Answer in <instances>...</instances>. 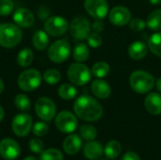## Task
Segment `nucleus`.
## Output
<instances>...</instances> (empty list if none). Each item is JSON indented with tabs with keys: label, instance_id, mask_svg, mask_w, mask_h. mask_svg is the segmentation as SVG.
Listing matches in <instances>:
<instances>
[{
	"label": "nucleus",
	"instance_id": "32",
	"mask_svg": "<svg viewBox=\"0 0 161 160\" xmlns=\"http://www.w3.org/2000/svg\"><path fill=\"white\" fill-rule=\"evenodd\" d=\"M40 160H63V156L59 150L51 148L43 151L41 154Z\"/></svg>",
	"mask_w": 161,
	"mask_h": 160
},
{
	"label": "nucleus",
	"instance_id": "9",
	"mask_svg": "<svg viewBox=\"0 0 161 160\" xmlns=\"http://www.w3.org/2000/svg\"><path fill=\"white\" fill-rule=\"evenodd\" d=\"M69 28V24L66 19L61 16H51L44 23L45 32L53 37H59L66 33Z\"/></svg>",
	"mask_w": 161,
	"mask_h": 160
},
{
	"label": "nucleus",
	"instance_id": "17",
	"mask_svg": "<svg viewBox=\"0 0 161 160\" xmlns=\"http://www.w3.org/2000/svg\"><path fill=\"white\" fill-rule=\"evenodd\" d=\"M84 156L90 160H97L101 158L104 153V148L101 143L92 141L85 144L83 148Z\"/></svg>",
	"mask_w": 161,
	"mask_h": 160
},
{
	"label": "nucleus",
	"instance_id": "38",
	"mask_svg": "<svg viewBox=\"0 0 161 160\" xmlns=\"http://www.w3.org/2000/svg\"><path fill=\"white\" fill-rule=\"evenodd\" d=\"M104 28H105V25H104L103 22H101L99 19H96V21L92 25V29L94 30V32L100 33L104 30Z\"/></svg>",
	"mask_w": 161,
	"mask_h": 160
},
{
	"label": "nucleus",
	"instance_id": "24",
	"mask_svg": "<svg viewBox=\"0 0 161 160\" xmlns=\"http://www.w3.org/2000/svg\"><path fill=\"white\" fill-rule=\"evenodd\" d=\"M89 56L90 50L85 43H78L73 51V57L75 60H76L77 62L86 61L89 58Z\"/></svg>",
	"mask_w": 161,
	"mask_h": 160
},
{
	"label": "nucleus",
	"instance_id": "19",
	"mask_svg": "<svg viewBox=\"0 0 161 160\" xmlns=\"http://www.w3.org/2000/svg\"><path fill=\"white\" fill-rule=\"evenodd\" d=\"M91 89L93 95L99 99H107L111 93L110 86L108 84V82L102 79H96L92 81Z\"/></svg>",
	"mask_w": 161,
	"mask_h": 160
},
{
	"label": "nucleus",
	"instance_id": "10",
	"mask_svg": "<svg viewBox=\"0 0 161 160\" xmlns=\"http://www.w3.org/2000/svg\"><path fill=\"white\" fill-rule=\"evenodd\" d=\"M57 128L62 133H73L77 127V119L70 111L64 110L59 112L55 121Z\"/></svg>",
	"mask_w": 161,
	"mask_h": 160
},
{
	"label": "nucleus",
	"instance_id": "41",
	"mask_svg": "<svg viewBox=\"0 0 161 160\" xmlns=\"http://www.w3.org/2000/svg\"><path fill=\"white\" fill-rule=\"evenodd\" d=\"M152 5H159L161 4V0H148Z\"/></svg>",
	"mask_w": 161,
	"mask_h": 160
},
{
	"label": "nucleus",
	"instance_id": "5",
	"mask_svg": "<svg viewBox=\"0 0 161 160\" xmlns=\"http://www.w3.org/2000/svg\"><path fill=\"white\" fill-rule=\"evenodd\" d=\"M67 75L73 84L83 86L91 80L92 72L86 65L82 64L81 62H76L70 65L67 71Z\"/></svg>",
	"mask_w": 161,
	"mask_h": 160
},
{
	"label": "nucleus",
	"instance_id": "6",
	"mask_svg": "<svg viewBox=\"0 0 161 160\" xmlns=\"http://www.w3.org/2000/svg\"><path fill=\"white\" fill-rule=\"evenodd\" d=\"M71 54L70 43L66 40H58L48 49V58L55 63L64 62Z\"/></svg>",
	"mask_w": 161,
	"mask_h": 160
},
{
	"label": "nucleus",
	"instance_id": "15",
	"mask_svg": "<svg viewBox=\"0 0 161 160\" xmlns=\"http://www.w3.org/2000/svg\"><path fill=\"white\" fill-rule=\"evenodd\" d=\"M13 21L20 27H29L34 24V14L25 8H19L13 13Z\"/></svg>",
	"mask_w": 161,
	"mask_h": 160
},
{
	"label": "nucleus",
	"instance_id": "44",
	"mask_svg": "<svg viewBox=\"0 0 161 160\" xmlns=\"http://www.w3.org/2000/svg\"><path fill=\"white\" fill-rule=\"evenodd\" d=\"M24 160H37L34 157H25Z\"/></svg>",
	"mask_w": 161,
	"mask_h": 160
},
{
	"label": "nucleus",
	"instance_id": "37",
	"mask_svg": "<svg viewBox=\"0 0 161 160\" xmlns=\"http://www.w3.org/2000/svg\"><path fill=\"white\" fill-rule=\"evenodd\" d=\"M129 26L133 31L138 32V31H142L144 29V27L146 26V23L141 18H134V19L130 20Z\"/></svg>",
	"mask_w": 161,
	"mask_h": 160
},
{
	"label": "nucleus",
	"instance_id": "25",
	"mask_svg": "<svg viewBox=\"0 0 161 160\" xmlns=\"http://www.w3.org/2000/svg\"><path fill=\"white\" fill-rule=\"evenodd\" d=\"M58 92L59 97L62 98L63 100H72L76 96L77 90L75 89V86L65 83V84H62L58 88Z\"/></svg>",
	"mask_w": 161,
	"mask_h": 160
},
{
	"label": "nucleus",
	"instance_id": "1",
	"mask_svg": "<svg viewBox=\"0 0 161 160\" xmlns=\"http://www.w3.org/2000/svg\"><path fill=\"white\" fill-rule=\"evenodd\" d=\"M75 115L83 121L96 122L103 115V108L100 103L89 95L78 97L74 104Z\"/></svg>",
	"mask_w": 161,
	"mask_h": 160
},
{
	"label": "nucleus",
	"instance_id": "26",
	"mask_svg": "<svg viewBox=\"0 0 161 160\" xmlns=\"http://www.w3.org/2000/svg\"><path fill=\"white\" fill-rule=\"evenodd\" d=\"M146 25L155 31H158L161 29V9L154 10L147 18Z\"/></svg>",
	"mask_w": 161,
	"mask_h": 160
},
{
	"label": "nucleus",
	"instance_id": "13",
	"mask_svg": "<svg viewBox=\"0 0 161 160\" xmlns=\"http://www.w3.org/2000/svg\"><path fill=\"white\" fill-rule=\"evenodd\" d=\"M21 153L19 144L12 139H4L0 141V156L7 160L17 158Z\"/></svg>",
	"mask_w": 161,
	"mask_h": 160
},
{
	"label": "nucleus",
	"instance_id": "4",
	"mask_svg": "<svg viewBox=\"0 0 161 160\" xmlns=\"http://www.w3.org/2000/svg\"><path fill=\"white\" fill-rule=\"evenodd\" d=\"M42 75L36 69H28L22 72L18 77V86L24 91H33L42 83Z\"/></svg>",
	"mask_w": 161,
	"mask_h": 160
},
{
	"label": "nucleus",
	"instance_id": "43",
	"mask_svg": "<svg viewBox=\"0 0 161 160\" xmlns=\"http://www.w3.org/2000/svg\"><path fill=\"white\" fill-rule=\"evenodd\" d=\"M4 88H5V87H4V82H3V81H2V79L0 78V94L3 92Z\"/></svg>",
	"mask_w": 161,
	"mask_h": 160
},
{
	"label": "nucleus",
	"instance_id": "3",
	"mask_svg": "<svg viewBox=\"0 0 161 160\" xmlns=\"http://www.w3.org/2000/svg\"><path fill=\"white\" fill-rule=\"evenodd\" d=\"M130 87L137 93H147L155 86V78L152 74L144 71H135L129 77Z\"/></svg>",
	"mask_w": 161,
	"mask_h": 160
},
{
	"label": "nucleus",
	"instance_id": "29",
	"mask_svg": "<svg viewBox=\"0 0 161 160\" xmlns=\"http://www.w3.org/2000/svg\"><path fill=\"white\" fill-rule=\"evenodd\" d=\"M80 136L83 140L87 141H94L97 137V130L94 126L91 124H84L79 129Z\"/></svg>",
	"mask_w": 161,
	"mask_h": 160
},
{
	"label": "nucleus",
	"instance_id": "30",
	"mask_svg": "<svg viewBox=\"0 0 161 160\" xmlns=\"http://www.w3.org/2000/svg\"><path fill=\"white\" fill-rule=\"evenodd\" d=\"M44 81L49 84V85H55L57 83L59 82L60 78H61V74L60 73L56 70V69H48L44 72L43 75H42Z\"/></svg>",
	"mask_w": 161,
	"mask_h": 160
},
{
	"label": "nucleus",
	"instance_id": "2",
	"mask_svg": "<svg viewBox=\"0 0 161 160\" xmlns=\"http://www.w3.org/2000/svg\"><path fill=\"white\" fill-rule=\"evenodd\" d=\"M23 33L16 24H0V46L4 48H13L22 41Z\"/></svg>",
	"mask_w": 161,
	"mask_h": 160
},
{
	"label": "nucleus",
	"instance_id": "39",
	"mask_svg": "<svg viewBox=\"0 0 161 160\" xmlns=\"http://www.w3.org/2000/svg\"><path fill=\"white\" fill-rule=\"evenodd\" d=\"M121 160H141V158H140V157L136 153H134V152H127V153H125L123 156V157H122Z\"/></svg>",
	"mask_w": 161,
	"mask_h": 160
},
{
	"label": "nucleus",
	"instance_id": "28",
	"mask_svg": "<svg viewBox=\"0 0 161 160\" xmlns=\"http://www.w3.org/2000/svg\"><path fill=\"white\" fill-rule=\"evenodd\" d=\"M109 73V65L105 61H98L93 64L92 68V74L97 78H103Z\"/></svg>",
	"mask_w": 161,
	"mask_h": 160
},
{
	"label": "nucleus",
	"instance_id": "35",
	"mask_svg": "<svg viewBox=\"0 0 161 160\" xmlns=\"http://www.w3.org/2000/svg\"><path fill=\"white\" fill-rule=\"evenodd\" d=\"M49 130V127L47 125V124L43 123V122H37L36 124H34L32 131L33 134L37 137H43L47 134Z\"/></svg>",
	"mask_w": 161,
	"mask_h": 160
},
{
	"label": "nucleus",
	"instance_id": "34",
	"mask_svg": "<svg viewBox=\"0 0 161 160\" xmlns=\"http://www.w3.org/2000/svg\"><path fill=\"white\" fill-rule=\"evenodd\" d=\"M28 147L30 151L34 154H42L44 150V143L42 140L38 138L31 139L28 142Z\"/></svg>",
	"mask_w": 161,
	"mask_h": 160
},
{
	"label": "nucleus",
	"instance_id": "11",
	"mask_svg": "<svg viewBox=\"0 0 161 160\" xmlns=\"http://www.w3.org/2000/svg\"><path fill=\"white\" fill-rule=\"evenodd\" d=\"M32 126V117L26 113L17 114L11 123V128L14 134L18 137L26 136Z\"/></svg>",
	"mask_w": 161,
	"mask_h": 160
},
{
	"label": "nucleus",
	"instance_id": "20",
	"mask_svg": "<svg viewBox=\"0 0 161 160\" xmlns=\"http://www.w3.org/2000/svg\"><path fill=\"white\" fill-rule=\"evenodd\" d=\"M128 55L134 60L142 59L147 55V46L142 41H135L128 48Z\"/></svg>",
	"mask_w": 161,
	"mask_h": 160
},
{
	"label": "nucleus",
	"instance_id": "16",
	"mask_svg": "<svg viewBox=\"0 0 161 160\" xmlns=\"http://www.w3.org/2000/svg\"><path fill=\"white\" fill-rule=\"evenodd\" d=\"M82 147V140L76 134H71L65 138L63 141V149L68 155L77 154Z\"/></svg>",
	"mask_w": 161,
	"mask_h": 160
},
{
	"label": "nucleus",
	"instance_id": "22",
	"mask_svg": "<svg viewBox=\"0 0 161 160\" xmlns=\"http://www.w3.org/2000/svg\"><path fill=\"white\" fill-rule=\"evenodd\" d=\"M104 153L108 159H115L122 153V145L117 141H110L106 144Z\"/></svg>",
	"mask_w": 161,
	"mask_h": 160
},
{
	"label": "nucleus",
	"instance_id": "7",
	"mask_svg": "<svg viewBox=\"0 0 161 160\" xmlns=\"http://www.w3.org/2000/svg\"><path fill=\"white\" fill-rule=\"evenodd\" d=\"M70 32L74 39L83 41L91 34L90 21L84 16L75 17L70 24Z\"/></svg>",
	"mask_w": 161,
	"mask_h": 160
},
{
	"label": "nucleus",
	"instance_id": "23",
	"mask_svg": "<svg viewBox=\"0 0 161 160\" xmlns=\"http://www.w3.org/2000/svg\"><path fill=\"white\" fill-rule=\"evenodd\" d=\"M33 58H34V55H33L32 50L29 48H24L19 52L17 56V63L21 67H24V68L28 67L32 63Z\"/></svg>",
	"mask_w": 161,
	"mask_h": 160
},
{
	"label": "nucleus",
	"instance_id": "27",
	"mask_svg": "<svg viewBox=\"0 0 161 160\" xmlns=\"http://www.w3.org/2000/svg\"><path fill=\"white\" fill-rule=\"evenodd\" d=\"M148 47L156 56L161 58V32L153 34L148 40Z\"/></svg>",
	"mask_w": 161,
	"mask_h": 160
},
{
	"label": "nucleus",
	"instance_id": "40",
	"mask_svg": "<svg viewBox=\"0 0 161 160\" xmlns=\"http://www.w3.org/2000/svg\"><path fill=\"white\" fill-rule=\"evenodd\" d=\"M156 86H157V89L158 91L161 93V78H158L156 82Z\"/></svg>",
	"mask_w": 161,
	"mask_h": 160
},
{
	"label": "nucleus",
	"instance_id": "12",
	"mask_svg": "<svg viewBox=\"0 0 161 160\" xmlns=\"http://www.w3.org/2000/svg\"><path fill=\"white\" fill-rule=\"evenodd\" d=\"M84 8L92 17L99 20L104 19L108 13L107 0H85Z\"/></svg>",
	"mask_w": 161,
	"mask_h": 160
},
{
	"label": "nucleus",
	"instance_id": "36",
	"mask_svg": "<svg viewBox=\"0 0 161 160\" xmlns=\"http://www.w3.org/2000/svg\"><path fill=\"white\" fill-rule=\"evenodd\" d=\"M88 40V43L91 47L92 48H97L99 46H101L102 44V37L99 35V33L96 32H92L89 35V37L87 38Z\"/></svg>",
	"mask_w": 161,
	"mask_h": 160
},
{
	"label": "nucleus",
	"instance_id": "8",
	"mask_svg": "<svg viewBox=\"0 0 161 160\" xmlns=\"http://www.w3.org/2000/svg\"><path fill=\"white\" fill-rule=\"evenodd\" d=\"M35 112L37 116L44 122L52 121L57 112L55 103L48 97H41L35 104Z\"/></svg>",
	"mask_w": 161,
	"mask_h": 160
},
{
	"label": "nucleus",
	"instance_id": "21",
	"mask_svg": "<svg viewBox=\"0 0 161 160\" xmlns=\"http://www.w3.org/2000/svg\"><path fill=\"white\" fill-rule=\"evenodd\" d=\"M32 42H33L34 47L37 50H40V51L44 50L48 46V43H49V38H48L47 33L43 30L36 31L33 35Z\"/></svg>",
	"mask_w": 161,
	"mask_h": 160
},
{
	"label": "nucleus",
	"instance_id": "14",
	"mask_svg": "<svg viewBox=\"0 0 161 160\" xmlns=\"http://www.w3.org/2000/svg\"><path fill=\"white\" fill-rule=\"evenodd\" d=\"M109 20L114 25H125L131 20V12L124 6L114 7L109 12Z\"/></svg>",
	"mask_w": 161,
	"mask_h": 160
},
{
	"label": "nucleus",
	"instance_id": "31",
	"mask_svg": "<svg viewBox=\"0 0 161 160\" xmlns=\"http://www.w3.org/2000/svg\"><path fill=\"white\" fill-rule=\"evenodd\" d=\"M14 104L16 106V108L21 110V111H27L30 109V100L29 98L23 93H19L16 95L15 99H14Z\"/></svg>",
	"mask_w": 161,
	"mask_h": 160
},
{
	"label": "nucleus",
	"instance_id": "33",
	"mask_svg": "<svg viewBox=\"0 0 161 160\" xmlns=\"http://www.w3.org/2000/svg\"><path fill=\"white\" fill-rule=\"evenodd\" d=\"M14 10L12 0H0V16H8Z\"/></svg>",
	"mask_w": 161,
	"mask_h": 160
},
{
	"label": "nucleus",
	"instance_id": "42",
	"mask_svg": "<svg viewBox=\"0 0 161 160\" xmlns=\"http://www.w3.org/2000/svg\"><path fill=\"white\" fill-rule=\"evenodd\" d=\"M3 118H4V109H3V108L0 106V123L2 122Z\"/></svg>",
	"mask_w": 161,
	"mask_h": 160
},
{
	"label": "nucleus",
	"instance_id": "18",
	"mask_svg": "<svg viewBox=\"0 0 161 160\" xmlns=\"http://www.w3.org/2000/svg\"><path fill=\"white\" fill-rule=\"evenodd\" d=\"M146 110L152 115L161 114V95L157 92H152L147 95L144 101Z\"/></svg>",
	"mask_w": 161,
	"mask_h": 160
}]
</instances>
